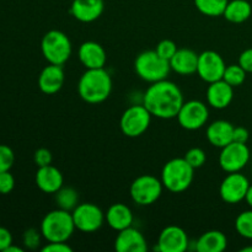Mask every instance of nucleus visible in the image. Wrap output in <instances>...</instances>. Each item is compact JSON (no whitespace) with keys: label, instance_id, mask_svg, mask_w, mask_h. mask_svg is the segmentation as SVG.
I'll list each match as a JSON object with an SVG mask.
<instances>
[{"label":"nucleus","instance_id":"f257e3e1","mask_svg":"<svg viewBox=\"0 0 252 252\" xmlns=\"http://www.w3.org/2000/svg\"><path fill=\"white\" fill-rule=\"evenodd\" d=\"M184 102V95L179 86L166 79L153 83L143 95V105L153 117L160 120L176 117Z\"/></svg>","mask_w":252,"mask_h":252},{"label":"nucleus","instance_id":"f03ea898","mask_svg":"<svg viewBox=\"0 0 252 252\" xmlns=\"http://www.w3.org/2000/svg\"><path fill=\"white\" fill-rule=\"evenodd\" d=\"M112 91V78L105 68L86 69L78 83V93L85 102L96 103L107 100Z\"/></svg>","mask_w":252,"mask_h":252},{"label":"nucleus","instance_id":"7ed1b4c3","mask_svg":"<svg viewBox=\"0 0 252 252\" xmlns=\"http://www.w3.org/2000/svg\"><path fill=\"white\" fill-rule=\"evenodd\" d=\"M39 230L47 243H65L75 230L71 212L61 208L51 211L42 219Z\"/></svg>","mask_w":252,"mask_h":252},{"label":"nucleus","instance_id":"20e7f679","mask_svg":"<svg viewBox=\"0 0 252 252\" xmlns=\"http://www.w3.org/2000/svg\"><path fill=\"white\" fill-rule=\"evenodd\" d=\"M194 169L185 158H175L164 165L161 171V182L164 189L172 193H181L192 185Z\"/></svg>","mask_w":252,"mask_h":252},{"label":"nucleus","instance_id":"39448f33","mask_svg":"<svg viewBox=\"0 0 252 252\" xmlns=\"http://www.w3.org/2000/svg\"><path fill=\"white\" fill-rule=\"evenodd\" d=\"M134 69L142 80L150 84L166 79L171 70L169 61L161 58L157 51H144L138 54L134 61Z\"/></svg>","mask_w":252,"mask_h":252},{"label":"nucleus","instance_id":"423d86ee","mask_svg":"<svg viewBox=\"0 0 252 252\" xmlns=\"http://www.w3.org/2000/svg\"><path fill=\"white\" fill-rule=\"evenodd\" d=\"M41 51L49 64L63 65L71 56V42L64 32L51 30L42 38Z\"/></svg>","mask_w":252,"mask_h":252},{"label":"nucleus","instance_id":"0eeeda50","mask_svg":"<svg viewBox=\"0 0 252 252\" xmlns=\"http://www.w3.org/2000/svg\"><path fill=\"white\" fill-rule=\"evenodd\" d=\"M164 189L161 180L153 175H142L130 185V198L138 206H152L160 198Z\"/></svg>","mask_w":252,"mask_h":252},{"label":"nucleus","instance_id":"6e6552de","mask_svg":"<svg viewBox=\"0 0 252 252\" xmlns=\"http://www.w3.org/2000/svg\"><path fill=\"white\" fill-rule=\"evenodd\" d=\"M152 113L144 105H133L123 112L120 127L123 134L129 138L140 137L147 132L152 122Z\"/></svg>","mask_w":252,"mask_h":252},{"label":"nucleus","instance_id":"1a4fd4ad","mask_svg":"<svg viewBox=\"0 0 252 252\" xmlns=\"http://www.w3.org/2000/svg\"><path fill=\"white\" fill-rule=\"evenodd\" d=\"M74 225L81 233H95L105 223V213L94 203H79L73 212Z\"/></svg>","mask_w":252,"mask_h":252},{"label":"nucleus","instance_id":"9d476101","mask_svg":"<svg viewBox=\"0 0 252 252\" xmlns=\"http://www.w3.org/2000/svg\"><path fill=\"white\" fill-rule=\"evenodd\" d=\"M179 125L187 130H197L204 127L209 118V110L199 100H189L182 103L176 116Z\"/></svg>","mask_w":252,"mask_h":252},{"label":"nucleus","instance_id":"9b49d317","mask_svg":"<svg viewBox=\"0 0 252 252\" xmlns=\"http://www.w3.org/2000/svg\"><path fill=\"white\" fill-rule=\"evenodd\" d=\"M250 161V149L245 143L231 142L221 148L219 165L225 172H239Z\"/></svg>","mask_w":252,"mask_h":252},{"label":"nucleus","instance_id":"f8f14e48","mask_svg":"<svg viewBox=\"0 0 252 252\" xmlns=\"http://www.w3.org/2000/svg\"><path fill=\"white\" fill-rule=\"evenodd\" d=\"M250 189V181L245 175L239 172H229L219 187L220 198L228 204H238L245 201L246 193Z\"/></svg>","mask_w":252,"mask_h":252},{"label":"nucleus","instance_id":"ddd939ff","mask_svg":"<svg viewBox=\"0 0 252 252\" xmlns=\"http://www.w3.org/2000/svg\"><path fill=\"white\" fill-rule=\"evenodd\" d=\"M226 64L223 57L214 51H204L198 54L197 74L206 83L211 84L223 79Z\"/></svg>","mask_w":252,"mask_h":252},{"label":"nucleus","instance_id":"4468645a","mask_svg":"<svg viewBox=\"0 0 252 252\" xmlns=\"http://www.w3.org/2000/svg\"><path fill=\"white\" fill-rule=\"evenodd\" d=\"M189 239L186 231L176 225L166 226L160 233L154 250L160 252H185L189 249Z\"/></svg>","mask_w":252,"mask_h":252},{"label":"nucleus","instance_id":"2eb2a0df","mask_svg":"<svg viewBox=\"0 0 252 252\" xmlns=\"http://www.w3.org/2000/svg\"><path fill=\"white\" fill-rule=\"evenodd\" d=\"M115 249L118 252H145L148 250V243L138 229L129 226L118 231Z\"/></svg>","mask_w":252,"mask_h":252},{"label":"nucleus","instance_id":"dca6fc26","mask_svg":"<svg viewBox=\"0 0 252 252\" xmlns=\"http://www.w3.org/2000/svg\"><path fill=\"white\" fill-rule=\"evenodd\" d=\"M78 57L80 63L86 69L105 68L106 62H107L105 48L100 43L94 41L84 42L79 47Z\"/></svg>","mask_w":252,"mask_h":252},{"label":"nucleus","instance_id":"f3484780","mask_svg":"<svg viewBox=\"0 0 252 252\" xmlns=\"http://www.w3.org/2000/svg\"><path fill=\"white\" fill-rule=\"evenodd\" d=\"M105 9L103 0H73L70 14L80 22H94L102 15Z\"/></svg>","mask_w":252,"mask_h":252},{"label":"nucleus","instance_id":"a211bd4d","mask_svg":"<svg viewBox=\"0 0 252 252\" xmlns=\"http://www.w3.org/2000/svg\"><path fill=\"white\" fill-rule=\"evenodd\" d=\"M65 75L62 65L49 64L46 68L42 69L38 75V88L39 90L47 95H53L61 91L63 88Z\"/></svg>","mask_w":252,"mask_h":252},{"label":"nucleus","instance_id":"6ab92c4d","mask_svg":"<svg viewBox=\"0 0 252 252\" xmlns=\"http://www.w3.org/2000/svg\"><path fill=\"white\" fill-rule=\"evenodd\" d=\"M207 102L216 110H223L231 103L234 97V88L223 79L209 84L207 89Z\"/></svg>","mask_w":252,"mask_h":252},{"label":"nucleus","instance_id":"aec40b11","mask_svg":"<svg viewBox=\"0 0 252 252\" xmlns=\"http://www.w3.org/2000/svg\"><path fill=\"white\" fill-rule=\"evenodd\" d=\"M34 180H36L37 187L44 193L54 194L63 187L64 184V177L61 170H58L53 165L38 167Z\"/></svg>","mask_w":252,"mask_h":252},{"label":"nucleus","instance_id":"412c9836","mask_svg":"<svg viewBox=\"0 0 252 252\" xmlns=\"http://www.w3.org/2000/svg\"><path fill=\"white\" fill-rule=\"evenodd\" d=\"M170 68L179 75L189 76L197 73L198 54L189 48H180L170 59Z\"/></svg>","mask_w":252,"mask_h":252},{"label":"nucleus","instance_id":"4be33fe9","mask_svg":"<svg viewBox=\"0 0 252 252\" xmlns=\"http://www.w3.org/2000/svg\"><path fill=\"white\" fill-rule=\"evenodd\" d=\"M234 126L230 122L224 120H218L212 122L207 128V139L213 147L224 148L229 143L233 142Z\"/></svg>","mask_w":252,"mask_h":252},{"label":"nucleus","instance_id":"5701e85b","mask_svg":"<svg viewBox=\"0 0 252 252\" xmlns=\"http://www.w3.org/2000/svg\"><path fill=\"white\" fill-rule=\"evenodd\" d=\"M105 219L110 228L121 231L129 228L133 224V213L129 207L125 203H115L105 213Z\"/></svg>","mask_w":252,"mask_h":252},{"label":"nucleus","instance_id":"b1692460","mask_svg":"<svg viewBox=\"0 0 252 252\" xmlns=\"http://www.w3.org/2000/svg\"><path fill=\"white\" fill-rule=\"evenodd\" d=\"M228 246V239L220 230H209L202 234L196 241L198 252H221Z\"/></svg>","mask_w":252,"mask_h":252},{"label":"nucleus","instance_id":"393cba45","mask_svg":"<svg viewBox=\"0 0 252 252\" xmlns=\"http://www.w3.org/2000/svg\"><path fill=\"white\" fill-rule=\"evenodd\" d=\"M252 15V6L248 0H230L223 16L231 24H243Z\"/></svg>","mask_w":252,"mask_h":252},{"label":"nucleus","instance_id":"a878e982","mask_svg":"<svg viewBox=\"0 0 252 252\" xmlns=\"http://www.w3.org/2000/svg\"><path fill=\"white\" fill-rule=\"evenodd\" d=\"M56 202L58 208L64 211L73 212L75 207L79 204V194L76 189L73 187H62L56 193Z\"/></svg>","mask_w":252,"mask_h":252},{"label":"nucleus","instance_id":"bb28decb","mask_svg":"<svg viewBox=\"0 0 252 252\" xmlns=\"http://www.w3.org/2000/svg\"><path fill=\"white\" fill-rule=\"evenodd\" d=\"M229 0H194L197 10L209 17L223 16Z\"/></svg>","mask_w":252,"mask_h":252},{"label":"nucleus","instance_id":"cd10ccee","mask_svg":"<svg viewBox=\"0 0 252 252\" xmlns=\"http://www.w3.org/2000/svg\"><path fill=\"white\" fill-rule=\"evenodd\" d=\"M246 74L248 73L244 70V68L239 63L230 64V65H226L223 75V80L226 81L233 88H238V86L243 85L245 83Z\"/></svg>","mask_w":252,"mask_h":252},{"label":"nucleus","instance_id":"c85d7f7f","mask_svg":"<svg viewBox=\"0 0 252 252\" xmlns=\"http://www.w3.org/2000/svg\"><path fill=\"white\" fill-rule=\"evenodd\" d=\"M235 229L238 234L243 238L252 240V208L244 211L236 217Z\"/></svg>","mask_w":252,"mask_h":252},{"label":"nucleus","instance_id":"c756f323","mask_svg":"<svg viewBox=\"0 0 252 252\" xmlns=\"http://www.w3.org/2000/svg\"><path fill=\"white\" fill-rule=\"evenodd\" d=\"M184 158L193 169H199V167H202L207 160L206 153H204V150L201 149V148H191V149L185 154Z\"/></svg>","mask_w":252,"mask_h":252},{"label":"nucleus","instance_id":"7c9ffc66","mask_svg":"<svg viewBox=\"0 0 252 252\" xmlns=\"http://www.w3.org/2000/svg\"><path fill=\"white\" fill-rule=\"evenodd\" d=\"M15 162V154L10 147L0 144V172L10 171Z\"/></svg>","mask_w":252,"mask_h":252},{"label":"nucleus","instance_id":"2f4dec72","mask_svg":"<svg viewBox=\"0 0 252 252\" xmlns=\"http://www.w3.org/2000/svg\"><path fill=\"white\" fill-rule=\"evenodd\" d=\"M41 238H43L41 234V230H37L34 228L27 229L24 233V245L26 246L29 250H36L39 245H41Z\"/></svg>","mask_w":252,"mask_h":252},{"label":"nucleus","instance_id":"473e14b6","mask_svg":"<svg viewBox=\"0 0 252 252\" xmlns=\"http://www.w3.org/2000/svg\"><path fill=\"white\" fill-rule=\"evenodd\" d=\"M177 49L179 48H177L176 43H175L174 41H171V39H162V41H160L159 43H158L155 51H157V53L159 54L161 58L170 62V59L174 57V54L176 53Z\"/></svg>","mask_w":252,"mask_h":252},{"label":"nucleus","instance_id":"72a5a7b5","mask_svg":"<svg viewBox=\"0 0 252 252\" xmlns=\"http://www.w3.org/2000/svg\"><path fill=\"white\" fill-rule=\"evenodd\" d=\"M33 160L34 164L38 167L41 166H47V165L52 164V160H53V157H52V153L49 152L46 148H39L34 152L33 154Z\"/></svg>","mask_w":252,"mask_h":252},{"label":"nucleus","instance_id":"f704fd0d","mask_svg":"<svg viewBox=\"0 0 252 252\" xmlns=\"http://www.w3.org/2000/svg\"><path fill=\"white\" fill-rule=\"evenodd\" d=\"M15 187V179L10 171L0 172V194H9Z\"/></svg>","mask_w":252,"mask_h":252},{"label":"nucleus","instance_id":"c9c22d12","mask_svg":"<svg viewBox=\"0 0 252 252\" xmlns=\"http://www.w3.org/2000/svg\"><path fill=\"white\" fill-rule=\"evenodd\" d=\"M73 249L68 245V243H47L42 248V252H71Z\"/></svg>","mask_w":252,"mask_h":252},{"label":"nucleus","instance_id":"e433bc0d","mask_svg":"<svg viewBox=\"0 0 252 252\" xmlns=\"http://www.w3.org/2000/svg\"><path fill=\"white\" fill-rule=\"evenodd\" d=\"M239 64L246 73H252V48H248L239 57Z\"/></svg>","mask_w":252,"mask_h":252},{"label":"nucleus","instance_id":"4c0bfd02","mask_svg":"<svg viewBox=\"0 0 252 252\" xmlns=\"http://www.w3.org/2000/svg\"><path fill=\"white\" fill-rule=\"evenodd\" d=\"M12 244V235L6 228L0 226V251L5 252L7 248Z\"/></svg>","mask_w":252,"mask_h":252},{"label":"nucleus","instance_id":"58836bf2","mask_svg":"<svg viewBox=\"0 0 252 252\" xmlns=\"http://www.w3.org/2000/svg\"><path fill=\"white\" fill-rule=\"evenodd\" d=\"M249 138H250V133L245 127H235L234 128V135L233 142L238 143H248Z\"/></svg>","mask_w":252,"mask_h":252},{"label":"nucleus","instance_id":"ea45409f","mask_svg":"<svg viewBox=\"0 0 252 252\" xmlns=\"http://www.w3.org/2000/svg\"><path fill=\"white\" fill-rule=\"evenodd\" d=\"M245 201L246 203H248V206L250 207V208H252V185H250V189H249L248 193H246Z\"/></svg>","mask_w":252,"mask_h":252},{"label":"nucleus","instance_id":"a19ab883","mask_svg":"<svg viewBox=\"0 0 252 252\" xmlns=\"http://www.w3.org/2000/svg\"><path fill=\"white\" fill-rule=\"evenodd\" d=\"M5 252H24V249L19 248V246H14L11 244V245H10L6 250H5Z\"/></svg>","mask_w":252,"mask_h":252},{"label":"nucleus","instance_id":"79ce46f5","mask_svg":"<svg viewBox=\"0 0 252 252\" xmlns=\"http://www.w3.org/2000/svg\"><path fill=\"white\" fill-rule=\"evenodd\" d=\"M241 252H252V245L251 246H245V248L241 249Z\"/></svg>","mask_w":252,"mask_h":252}]
</instances>
